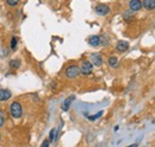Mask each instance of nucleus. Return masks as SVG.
Here are the masks:
<instances>
[{"mask_svg":"<svg viewBox=\"0 0 155 147\" xmlns=\"http://www.w3.org/2000/svg\"><path fill=\"white\" fill-rule=\"evenodd\" d=\"M12 94L7 89H0V101H7L8 99H11Z\"/></svg>","mask_w":155,"mask_h":147,"instance_id":"nucleus-9","label":"nucleus"},{"mask_svg":"<svg viewBox=\"0 0 155 147\" xmlns=\"http://www.w3.org/2000/svg\"><path fill=\"white\" fill-rule=\"evenodd\" d=\"M116 49L119 52H124V51H127V50L129 49V43L125 42V40H119V42L117 43Z\"/></svg>","mask_w":155,"mask_h":147,"instance_id":"nucleus-7","label":"nucleus"},{"mask_svg":"<svg viewBox=\"0 0 155 147\" xmlns=\"http://www.w3.org/2000/svg\"><path fill=\"white\" fill-rule=\"evenodd\" d=\"M96 12H97V14L101 16V17H104V16L109 14V12H110V7H109L107 5H105V4H99L97 7H96Z\"/></svg>","mask_w":155,"mask_h":147,"instance_id":"nucleus-4","label":"nucleus"},{"mask_svg":"<svg viewBox=\"0 0 155 147\" xmlns=\"http://www.w3.org/2000/svg\"><path fill=\"white\" fill-rule=\"evenodd\" d=\"M0 139H1V136H0Z\"/></svg>","mask_w":155,"mask_h":147,"instance_id":"nucleus-22","label":"nucleus"},{"mask_svg":"<svg viewBox=\"0 0 155 147\" xmlns=\"http://www.w3.org/2000/svg\"><path fill=\"white\" fill-rule=\"evenodd\" d=\"M10 111H11V115L15 119H19L23 115V109H21V106H20L19 102H13L10 107Z\"/></svg>","mask_w":155,"mask_h":147,"instance_id":"nucleus-1","label":"nucleus"},{"mask_svg":"<svg viewBox=\"0 0 155 147\" xmlns=\"http://www.w3.org/2000/svg\"><path fill=\"white\" fill-rule=\"evenodd\" d=\"M49 140H44L43 142H42V145H41V147H49Z\"/></svg>","mask_w":155,"mask_h":147,"instance_id":"nucleus-20","label":"nucleus"},{"mask_svg":"<svg viewBox=\"0 0 155 147\" xmlns=\"http://www.w3.org/2000/svg\"><path fill=\"white\" fill-rule=\"evenodd\" d=\"M10 67L13 68V69H18V68H20V61L19 59H13V61H11V62H10Z\"/></svg>","mask_w":155,"mask_h":147,"instance_id":"nucleus-13","label":"nucleus"},{"mask_svg":"<svg viewBox=\"0 0 155 147\" xmlns=\"http://www.w3.org/2000/svg\"><path fill=\"white\" fill-rule=\"evenodd\" d=\"M91 63L92 64H94V65H101V63H103V58H101V56L99 55V54H93V55L91 56Z\"/></svg>","mask_w":155,"mask_h":147,"instance_id":"nucleus-8","label":"nucleus"},{"mask_svg":"<svg viewBox=\"0 0 155 147\" xmlns=\"http://www.w3.org/2000/svg\"><path fill=\"white\" fill-rule=\"evenodd\" d=\"M58 129L56 128H53L50 130V134H49V141H56L58 139V134H56Z\"/></svg>","mask_w":155,"mask_h":147,"instance_id":"nucleus-12","label":"nucleus"},{"mask_svg":"<svg viewBox=\"0 0 155 147\" xmlns=\"http://www.w3.org/2000/svg\"><path fill=\"white\" fill-rule=\"evenodd\" d=\"M123 18H124L125 21H131V19L134 18V17H133V13H130V11H125L123 13Z\"/></svg>","mask_w":155,"mask_h":147,"instance_id":"nucleus-14","label":"nucleus"},{"mask_svg":"<svg viewBox=\"0 0 155 147\" xmlns=\"http://www.w3.org/2000/svg\"><path fill=\"white\" fill-rule=\"evenodd\" d=\"M129 7H130V10H131L133 12L140 11L141 7H142V1H141V0H130Z\"/></svg>","mask_w":155,"mask_h":147,"instance_id":"nucleus-5","label":"nucleus"},{"mask_svg":"<svg viewBox=\"0 0 155 147\" xmlns=\"http://www.w3.org/2000/svg\"><path fill=\"white\" fill-rule=\"evenodd\" d=\"M17 45H18V38L17 37H12V39H11V49L16 50Z\"/></svg>","mask_w":155,"mask_h":147,"instance_id":"nucleus-15","label":"nucleus"},{"mask_svg":"<svg viewBox=\"0 0 155 147\" xmlns=\"http://www.w3.org/2000/svg\"><path fill=\"white\" fill-rule=\"evenodd\" d=\"M4 121H5V117H4V113L0 110V127L4 125Z\"/></svg>","mask_w":155,"mask_h":147,"instance_id":"nucleus-18","label":"nucleus"},{"mask_svg":"<svg viewBox=\"0 0 155 147\" xmlns=\"http://www.w3.org/2000/svg\"><path fill=\"white\" fill-rule=\"evenodd\" d=\"M19 1H20V0H6L7 5H10V6H12V7L17 6V5L19 4Z\"/></svg>","mask_w":155,"mask_h":147,"instance_id":"nucleus-17","label":"nucleus"},{"mask_svg":"<svg viewBox=\"0 0 155 147\" xmlns=\"http://www.w3.org/2000/svg\"><path fill=\"white\" fill-rule=\"evenodd\" d=\"M75 100V96L74 95H71L69 97H67L64 101H63V103H62V110L63 111H67V110L69 109V107H71V105H72V102Z\"/></svg>","mask_w":155,"mask_h":147,"instance_id":"nucleus-6","label":"nucleus"},{"mask_svg":"<svg viewBox=\"0 0 155 147\" xmlns=\"http://www.w3.org/2000/svg\"><path fill=\"white\" fill-rule=\"evenodd\" d=\"M142 6L146 8V10H154L155 7V0H143L142 1Z\"/></svg>","mask_w":155,"mask_h":147,"instance_id":"nucleus-10","label":"nucleus"},{"mask_svg":"<svg viewBox=\"0 0 155 147\" xmlns=\"http://www.w3.org/2000/svg\"><path fill=\"white\" fill-rule=\"evenodd\" d=\"M79 70H80V73L84 74V75H90V74H92V71H93V64L91 62L86 61V62L82 63V65H81V68Z\"/></svg>","mask_w":155,"mask_h":147,"instance_id":"nucleus-2","label":"nucleus"},{"mask_svg":"<svg viewBox=\"0 0 155 147\" xmlns=\"http://www.w3.org/2000/svg\"><path fill=\"white\" fill-rule=\"evenodd\" d=\"M117 62H118V59H117V57H115V56H114V57H111V58L109 59V64H110L112 68H115V67H116Z\"/></svg>","mask_w":155,"mask_h":147,"instance_id":"nucleus-16","label":"nucleus"},{"mask_svg":"<svg viewBox=\"0 0 155 147\" xmlns=\"http://www.w3.org/2000/svg\"><path fill=\"white\" fill-rule=\"evenodd\" d=\"M128 147H137V144H134V145H131V146H128Z\"/></svg>","mask_w":155,"mask_h":147,"instance_id":"nucleus-21","label":"nucleus"},{"mask_svg":"<svg viewBox=\"0 0 155 147\" xmlns=\"http://www.w3.org/2000/svg\"><path fill=\"white\" fill-rule=\"evenodd\" d=\"M79 73H80L79 67H77V65H69L67 68V70H66V76L68 78H75L79 75Z\"/></svg>","mask_w":155,"mask_h":147,"instance_id":"nucleus-3","label":"nucleus"},{"mask_svg":"<svg viewBox=\"0 0 155 147\" xmlns=\"http://www.w3.org/2000/svg\"><path fill=\"white\" fill-rule=\"evenodd\" d=\"M101 115H103V111H99V113H97V114H96L94 116H92V117H90V120H92V121H93V120H96V119H98V117H100Z\"/></svg>","mask_w":155,"mask_h":147,"instance_id":"nucleus-19","label":"nucleus"},{"mask_svg":"<svg viewBox=\"0 0 155 147\" xmlns=\"http://www.w3.org/2000/svg\"><path fill=\"white\" fill-rule=\"evenodd\" d=\"M90 44L92 45V46H98L99 44H100V37L99 36H92L90 38Z\"/></svg>","mask_w":155,"mask_h":147,"instance_id":"nucleus-11","label":"nucleus"}]
</instances>
